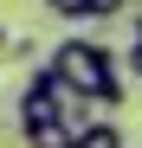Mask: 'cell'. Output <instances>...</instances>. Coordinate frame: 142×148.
Segmentation results:
<instances>
[{
    "instance_id": "cell-1",
    "label": "cell",
    "mask_w": 142,
    "mask_h": 148,
    "mask_svg": "<svg viewBox=\"0 0 142 148\" xmlns=\"http://www.w3.org/2000/svg\"><path fill=\"white\" fill-rule=\"evenodd\" d=\"M52 71H58L71 90L97 97L103 110H123V58H116L103 39H84V32L58 39V45H52Z\"/></svg>"
},
{
    "instance_id": "cell-2",
    "label": "cell",
    "mask_w": 142,
    "mask_h": 148,
    "mask_svg": "<svg viewBox=\"0 0 142 148\" xmlns=\"http://www.w3.org/2000/svg\"><path fill=\"white\" fill-rule=\"evenodd\" d=\"M58 90H65V77L52 64H39L26 77V90H19V142H71L65 116H58Z\"/></svg>"
},
{
    "instance_id": "cell-3",
    "label": "cell",
    "mask_w": 142,
    "mask_h": 148,
    "mask_svg": "<svg viewBox=\"0 0 142 148\" xmlns=\"http://www.w3.org/2000/svg\"><path fill=\"white\" fill-rule=\"evenodd\" d=\"M71 142H78V148H116V142H123V129H116V122H97V116H90V122H84V129L71 135Z\"/></svg>"
},
{
    "instance_id": "cell-4",
    "label": "cell",
    "mask_w": 142,
    "mask_h": 148,
    "mask_svg": "<svg viewBox=\"0 0 142 148\" xmlns=\"http://www.w3.org/2000/svg\"><path fill=\"white\" fill-rule=\"evenodd\" d=\"M45 13L52 19H71V26H78V19H90V0H39Z\"/></svg>"
},
{
    "instance_id": "cell-5",
    "label": "cell",
    "mask_w": 142,
    "mask_h": 148,
    "mask_svg": "<svg viewBox=\"0 0 142 148\" xmlns=\"http://www.w3.org/2000/svg\"><path fill=\"white\" fill-rule=\"evenodd\" d=\"M136 0H90V19H123Z\"/></svg>"
},
{
    "instance_id": "cell-6",
    "label": "cell",
    "mask_w": 142,
    "mask_h": 148,
    "mask_svg": "<svg viewBox=\"0 0 142 148\" xmlns=\"http://www.w3.org/2000/svg\"><path fill=\"white\" fill-rule=\"evenodd\" d=\"M123 64H129V71H136V77H142V39H136V45H129V58H123Z\"/></svg>"
},
{
    "instance_id": "cell-7",
    "label": "cell",
    "mask_w": 142,
    "mask_h": 148,
    "mask_svg": "<svg viewBox=\"0 0 142 148\" xmlns=\"http://www.w3.org/2000/svg\"><path fill=\"white\" fill-rule=\"evenodd\" d=\"M129 32H136V39H142V7H129Z\"/></svg>"
},
{
    "instance_id": "cell-8",
    "label": "cell",
    "mask_w": 142,
    "mask_h": 148,
    "mask_svg": "<svg viewBox=\"0 0 142 148\" xmlns=\"http://www.w3.org/2000/svg\"><path fill=\"white\" fill-rule=\"evenodd\" d=\"M0 52H7V32H0Z\"/></svg>"
}]
</instances>
